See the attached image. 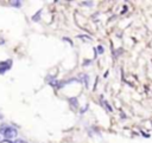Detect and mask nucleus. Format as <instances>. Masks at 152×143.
I'll return each instance as SVG.
<instances>
[{
	"label": "nucleus",
	"instance_id": "f257e3e1",
	"mask_svg": "<svg viewBox=\"0 0 152 143\" xmlns=\"http://www.w3.org/2000/svg\"><path fill=\"white\" fill-rule=\"evenodd\" d=\"M17 135H18L17 129L8 126V129H7V130L5 131V134H4V137H5V138H7V139H12V138L17 137Z\"/></svg>",
	"mask_w": 152,
	"mask_h": 143
},
{
	"label": "nucleus",
	"instance_id": "f03ea898",
	"mask_svg": "<svg viewBox=\"0 0 152 143\" xmlns=\"http://www.w3.org/2000/svg\"><path fill=\"white\" fill-rule=\"evenodd\" d=\"M11 66H12V60L11 59H8L6 61H1L0 63V74L5 73L7 70H10Z\"/></svg>",
	"mask_w": 152,
	"mask_h": 143
},
{
	"label": "nucleus",
	"instance_id": "7ed1b4c3",
	"mask_svg": "<svg viewBox=\"0 0 152 143\" xmlns=\"http://www.w3.org/2000/svg\"><path fill=\"white\" fill-rule=\"evenodd\" d=\"M69 103H70L71 106H74V108H77V106H78V100H77V98H69Z\"/></svg>",
	"mask_w": 152,
	"mask_h": 143
},
{
	"label": "nucleus",
	"instance_id": "20e7f679",
	"mask_svg": "<svg viewBox=\"0 0 152 143\" xmlns=\"http://www.w3.org/2000/svg\"><path fill=\"white\" fill-rule=\"evenodd\" d=\"M80 77H82V78H83V83L86 84V86H88V79H89V78H88V76H87V74H81Z\"/></svg>",
	"mask_w": 152,
	"mask_h": 143
},
{
	"label": "nucleus",
	"instance_id": "39448f33",
	"mask_svg": "<svg viewBox=\"0 0 152 143\" xmlns=\"http://www.w3.org/2000/svg\"><path fill=\"white\" fill-rule=\"evenodd\" d=\"M7 129H8V126H7V125H5V124H2V125L0 126V134H2V135H4V134H5V131H6Z\"/></svg>",
	"mask_w": 152,
	"mask_h": 143
},
{
	"label": "nucleus",
	"instance_id": "423d86ee",
	"mask_svg": "<svg viewBox=\"0 0 152 143\" xmlns=\"http://www.w3.org/2000/svg\"><path fill=\"white\" fill-rule=\"evenodd\" d=\"M11 5L13 7H20L21 6V2L20 1H11Z\"/></svg>",
	"mask_w": 152,
	"mask_h": 143
},
{
	"label": "nucleus",
	"instance_id": "0eeeda50",
	"mask_svg": "<svg viewBox=\"0 0 152 143\" xmlns=\"http://www.w3.org/2000/svg\"><path fill=\"white\" fill-rule=\"evenodd\" d=\"M40 13H42V11H39V12H37V14H36L34 17H32V20H34V21H37V20H39V18H40Z\"/></svg>",
	"mask_w": 152,
	"mask_h": 143
},
{
	"label": "nucleus",
	"instance_id": "6e6552de",
	"mask_svg": "<svg viewBox=\"0 0 152 143\" xmlns=\"http://www.w3.org/2000/svg\"><path fill=\"white\" fill-rule=\"evenodd\" d=\"M12 143H27L26 141H24V139H15L14 142H12Z\"/></svg>",
	"mask_w": 152,
	"mask_h": 143
},
{
	"label": "nucleus",
	"instance_id": "1a4fd4ad",
	"mask_svg": "<svg viewBox=\"0 0 152 143\" xmlns=\"http://www.w3.org/2000/svg\"><path fill=\"white\" fill-rule=\"evenodd\" d=\"M97 50H99V53H103V47L102 46H97Z\"/></svg>",
	"mask_w": 152,
	"mask_h": 143
},
{
	"label": "nucleus",
	"instance_id": "9d476101",
	"mask_svg": "<svg viewBox=\"0 0 152 143\" xmlns=\"http://www.w3.org/2000/svg\"><path fill=\"white\" fill-rule=\"evenodd\" d=\"M83 5H84V6H86V5H87V6H91L93 2H91V1H89V2H83Z\"/></svg>",
	"mask_w": 152,
	"mask_h": 143
}]
</instances>
